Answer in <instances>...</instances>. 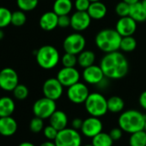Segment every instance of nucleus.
I'll use <instances>...</instances> for the list:
<instances>
[{
	"label": "nucleus",
	"mask_w": 146,
	"mask_h": 146,
	"mask_svg": "<svg viewBox=\"0 0 146 146\" xmlns=\"http://www.w3.org/2000/svg\"><path fill=\"white\" fill-rule=\"evenodd\" d=\"M100 66L108 79H121L129 70V64L123 53L119 51L106 53L101 60Z\"/></svg>",
	"instance_id": "f257e3e1"
},
{
	"label": "nucleus",
	"mask_w": 146,
	"mask_h": 146,
	"mask_svg": "<svg viewBox=\"0 0 146 146\" xmlns=\"http://www.w3.org/2000/svg\"><path fill=\"white\" fill-rule=\"evenodd\" d=\"M146 116L141 112L134 109L123 112L119 119V126L127 133H133L144 129Z\"/></svg>",
	"instance_id": "f03ea898"
},
{
	"label": "nucleus",
	"mask_w": 146,
	"mask_h": 146,
	"mask_svg": "<svg viewBox=\"0 0 146 146\" xmlns=\"http://www.w3.org/2000/svg\"><path fill=\"white\" fill-rule=\"evenodd\" d=\"M121 39L122 36L115 29H104L96 34L95 42L102 52L108 53L119 49Z\"/></svg>",
	"instance_id": "7ed1b4c3"
},
{
	"label": "nucleus",
	"mask_w": 146,
	"mask_h": 146,
	"mask_svg": "<svg viewBox=\"0 0 146 146\" xmlns=\"http://www.w3.org/2000/svg\"><path fill=\"white\" fill-rule=\"evenodd\" d=\"M37 64L45 70H51L57 66L60 60L59 52L56 47L45 45L40 47L35 52Z\"/></svg>",
	"instance_id": "20e7f679"
},
{
	"label": "nucleus",
	"mask_w": 146,
	"mask_h": 146,
	"mask_svg": "<svg viewBox=\"0 0 146 146\" xmlns=\"http://www.w3.org/2000/svg\"><path fill=\"white\" fill-rule=\"evenodd\" d=\"M85 109L90 116L102 117L108 112V100L98 92L90 93L84 102Z\"/></svg>",
	"instance_id": "39448f33"
},
{
	"label": "nucleus",
	"mask_w": 146,
	"mask_h": 146,
	"mask_svg": "<svg viewBox=\"0 0 146 146\" xmlns=\"http://www.w3.org/2000/svg\"><path fill=\"white\" fill-rule=\"evenodd\" d=\"M54 142L56 146H81L82 137L78 130L66 127L58 131Z\"/></svg>",
	"instance_id": "423d86ee"
},
{
	"label": "nucleus",
	"mask_w": 146,
	"mask_h": 146,
	"mask_svg": "<svg viewBox=\"0 0 146 146\" xmlns=\"http://www.w3.org/2000/svg\"><path fill=\"white\" fill-rule=\"evenodd\" d=\"M86 46V40L79 32L70 34L65 37L63 42V48L65 52L78 55Z\"/></svg>",
	"instance_id": "0eeeda50"
},
{
	"label": "nucleus",
	"mask_w": 146,
	"mask_h": 146,
	"mask_svg": "<svg viewBox=\"0 0 146 146\" xmlns=\"http://www.w3.org/2000/svg\"><path fill=\"white\" fill-rule=\"evenodd\" d=\"M57 110L55 101L46 96L38 99L33 105V113L35 116L43 119H49L50 116Z\"/></svg>",
	"instance_id": "6e6552de"
},
{
	"label": "nucleus",
	"mask_w": 146,
	"mask_h": 146,
	"mask_svg": "<svg viewBox=\"0 0 146 146\" xmlns=\"http://www.w3.org/2000/svg\"><path fill=\"white\" fill-rule=\"evenodd\" d=\"M19 84L17 72L11 68L6 67L0 70V89L5 91H13Z\"/></svg>",
	"instance_id": "1a4fd4ad"
},
{
	"label": "nucleus",
	"mask_w": 146,
	"mask_h": 146,
	"mask_svg": "<svg viewBox=\"0 0 146 146\" xmlns=\"http://www.w3.org/2000/svg\"><path fill=\"white\" fill-rule=\"evenodd\" d=\"M90 90L87 85L84 83L78 82L77 84L68 87L66 95L68 99L75 104L84 103L90 95Z\"/></svg>",
	"instance_id": "9d476101"
},
{
	"label": "nucleus",
	"mask_w": 146,
	"mask_h": 146,
	"mask_svg": "<svg viewBox=\"0 0 146 146\" xmlns=\"http://www.w3.org/2000/svg\"><path fill=\"white\" fill-rule=\"evenodd\" d=\"M57 79L64 87H70L79 82L80 73L75 67H64L57 74Z\"/></svg>",
	"instance_id": "9b49d317"
},
{
	"label": "nucleus",
	"mask_w": 146,
	"mask_h": 146,
	"mask_svg": "<svg viewBox=\"0 0 146 146\" xmlns=\"http://www.w3.org/2000/svg\"><path fill=\"white\" fill-rule=\"evenodd\" d=\"M64 86L57 79V78H48L45 81L42 86V92L44 96L53 101L58 100L63 95Z\"/></svg>",
	"instance_id": "f8f14e48"
},
{
	"label": "nucleus",
	"mask_w": 146,
	"mask_h": 146,
	"mask_svg": "<svg viewBox=\"0 0 146 146\" xmlns=\"http://www.w3.org/2000/svg\"><path fill=\"white\" fill-rule=\"evenodd\" d=\"M91 17L87 11H76L70 16V27L76 32L86 30L91 23Z\"/></svg>",
	"instance_id": "ddd939ff"
},
{
	"label": "nucleus",
	"mask_w": 146,
	"mask_h": 146,
	"mask_svg": "<svg viewBox=\"0 0 146 146\" xmlns=\"http://www.w3.org/2000/svg\"><path fill=\"white\" fill-rule=\"evenodd\" d=\"M83 78L85 83L91 85H98L106 77L100 65L92 64L84 69Z\"/></svg>",
	"instance_id": "4468645a"
},
{
	"label": "nucleus",
	"mask_w": 146,
	"mask_h": 146,
	"mask_svg": "<svg viewBox=\"0 0 146 146\" xmlns=\"http://www.w3.org/2000/svg\"><path fill=\"white\" fill-rule=\"evenodd\" d=\"M102 122L98 117L90 116L84 120L81 131L87 137H94L96 135L102 131Z\"/></svg>",
	"instance_id": "2eb2a0df"
},
{
	"label": "nucleus",
	"mask_w": 146,
	"mask_h": 146,
	"mask_svg": "<svg viewBox=\"0 0 146 146\" xmlns=\"http://www.w3.org/2000/svg\"><path fill=\"white\" fill-rule=\"evenodd\" d=\"M137 23L129 16L119 17L116 23L115 29L122 37L131 36L136 32Z\"/></svg>",
	"instance_id": "dca6fc26"
},
{
	"label": "nucleus",
	"mask_w": 146,
	"mask_h": 146,
	"mask_svg": "<svg viewBox=\"0 0 146 146\" xmlns=\"http://www.w3.org/2000/svg\"><path fill=\"white\" fill-rule=\"evenodd\" d=\"M18 128L17 120L11 116L0 117V135L4 137L13 136Z\"/></svg>",
	"instance_id": "f3484780"
},
{
	"label": "nucleus",
	"mask_w": 146,
	"mask_h": 146,
	"mask_svg": "<svg viewBox=\"0 0 146 146\" xmlns=\"http://www.w3.org/2000/svg\"><path fill=\"white\" fill-rule=\"evenodd\" d=\"M58 16L52 11H47L42 14L40 18L39 24L40 29L45 31H52L58 27Z\"/></svg>",
	"instance_id": "a211bd4d"
},
{
	"label": "nucleus",
	"mask_w": 146,
	"mask_h": 146,
	"mask_svg": "<svg viewBox=\"0 0 146 146\" xmlns=\"http://www.w3.org/2000/svg\"><path fill=\"white\" fill-rule=\"evenodd\" d=\"M107 6L101 1L91 2L90 5L87 11L88 14L94 20H101L104 18L107 15Z\"/></svg>",
	"instance_id": "6ab92c4d"
},
{
	"label": "nucleus",
	"mask_w": 146,
	"mask_h": 146,
	"mask_svg": "<svg viewBox=\"0 0 146 146\" xmlns=\"http://www.w3.org/2000/svg\"><path fill=\"white\" fill-rule=\"evenodd\" d=\"M50 125L56 128L58 131L66 128L68 124V117L66 113L61 110H56L49 118Z\"/></svg>",
	"instance_id": "aec40b11"
},
{
	"label": "nucleus",
	"mask_w": 146,
	"mask_h": 146,
	"mask_svg": "<svg viewBox=\"0 0 146 146\" xmlns=\"http://www.w3.org/2000/svg\"><path fill=\"white\" fill-rule=\"evenodd\" d=\"M73 6L74 5L71 0H55L52 5V11L58 16L69 15L72 11Z\"/></svg>",
	"instance_id": "412c9836"
},
{
	"label": "nucleus",
	"mask_w": 146,
	"mask_h": 146,
	"mask_svg": "<svg viewBox=\"0 0 146 146\" xmlns=\"http://www.w3.org/2000/svg\"><path fill=\"white\" fill-rule=\"evenodd\" d=\"M15 108L16 105L12 98L9 96H3L0 98V117L11 116Z\"/></svg>",
	"instance_id": "4be33fe9"
},
{
	"label": "nucleus",
	"mask_w": 146,
	"mask_h": 146,
	"mask_svg": "<svg viewBox=\"0 0 146 146\" xmlns=\"http://www.w3.org/2000/svg\"><path fill=\"white\" fill-rule=\"evenodd\" d=\"M129 17H131L137 23H143L146 21V10L141 2L131 5Z\"/></svg>",
	"instance_id": "5701e85b"
},
{
	"label": "nucleus",
	"mask_w": 146,
	"mask_h": 146,
	"mask_svg": "<svg viewBox=\"0 0 146 146\" xmlns=\"http://www.w3.org/2000/svg\"><path fill=\"white\" fill-rule=\"evenodd\" d=\"M96 61V55L92 51L84 50L78 55V64L84 69L94 64Z\"/></svg>",
	"instance_id": "b1692460"
},
{
	"label": "nucleus",
	"mask_w": 146,
	"mask_h": 146,
	"mask_svg": "<svg viewBox=\"0 0 146 146\" xmlns=\"http://www.w3.org/2000/svg\"><path fill=\"white\" fill-rule=\"evenodd\" d=\"M125 108V102L124 100L117 96H111L108 99V109L109 112L117 113L123 111Z\"/></svg>",
	"instance_id": "393cba45"
},
{
	"label": "nucleus",
	"mask_w": 146,
	"mask_h": 146,
	"mask_svg": "<svg viewBox=\"0 0 146 146\" xmlns=\"http://www.w3.org/2000/svg\"><path fill=\"white\" fill-rule=\"evenodd\" d=\"M113 140L107 132H100L92 137V144L94 146H113Z\"/></svg>",
	"instance_id": "a878e982"
},
{
	"label": "nucleus",
	"mask_w": 146,
	"mask_h": 146,
	"mask_svg": "<svg viewBox=\"0 0 146 146\" xmlns=\"http://www.w3.org/2000/svg\"><path fill=\"white\" fill-rule=\"evenodd\" d=\"M130 146H146V131H138L131 134L129 138Z\"/></svg>",
	"instance_id": "bb28decb"
},
{
	"label": "nucleus",
	"mask_w": 146,
	"mask_h": 146,
	"mask_svg": "<svg viewBox=\"0 0 146 146\" xmlns=\"http://www.w3.org/2000/svg\"><path fill=\"white\" fill-rule=\"evenodd\" d=\"M137 47V40L132 35L122 37L120 41L119 49L125 52H130L136 49Z\"/></svg>",
	"instance_id": "cd10ccee"
},
{
	"label": "nucleus",
	"mask_w": 146,
	"mask_h": 146,
	"mask_svg": "<svg viewBox=\"0 0 146 146\" xmlns=\"http://www.w3.org/2000/svg\"><path fill=\"white\" fill-rule=\"evenodd\" d=\"M12 12L5 7H0V29H4L11 24Z\"/></svg>",
	"instance_id": "c85d7f7f"
},
{
	"label": "nucleus",
	"mask_w": 146,
	"mask_h": 146,
	"mask_svg": "<svg viewBox=\"0 0 146 146\" xmlns=\"http://www.w3.org/2000/svg\"><path fill=\"white\" fill-rule=\"evenodd\" d=\"M39 4V0H17L19 10L27 12L34 11Z\"/></svg>",
	"instance_id": "c756f323"
},
{
	"label": "nucleus",
	"mask_w": 146,
	"mask_h": 146,
	"mask_svg": "<svg viewBox=\"0 0 146 146\" xmlns=\"http://www.w3.org/2000/svg\"><path fill=\"white\" fill-rule=\"evenodd\" d=\"M27 21V17L25 15V12L19 10L12 12L11 16V24L16 27H21L25 24Z\"/></svg>",
	"instance_id": "7c9ffc66"
},
{
	"label": "nucleus",
	"mask_w": 146,
	"mask_h": 146,
	"mask_svg": "<svg viewBox=\"0 0 146 146\" xmlns=\"http://www.w3.org/2000/svg\"><path fill=\"white\" fill-rule=\"evenodd\" d=\"M12 92L14 97L19 101L25 100L29 96V93L28 87L25 86L24 84H20L17 85V87L13 90Z\"/></svg>",
	"instance_id": "2f4dec72"
},
{
	"label": "nucleus",
	"mask_w": 146,
	"mask_h": 146,
	"mask_svg": "<svg viewBox=\"0 0 146 146\" xmlns=\"http://www.w3.org/2000/svg\"><path fill=\"white\" fill-rule=\"evenodd\" d=\"M61 63L64 67H75L78 64V55L65 52L61 58Z\"/></svg>",
	"instance_id": "473e14b6"
},
{
	"label": "nucleus",
	"mask_w": 146,
	"mask_h": 146,
	"mask_svg": "<svg viewBox=\"0 0 146 146\" xmlns=\"http://www.w3.org/2000/svg\"><path fill=\"white\" fill-rule=\"evenodd\" d=\"M43 119L39 118L37 116H35L29 123V129L34 133H38L43 131L44 129V122Z\"/></svg>",
	"instance_id": "72a5a7b5"
},
{
	"label": "nucleus",
	"mask_w": 146,
	"mask_h": 146,
	"mask_svg": "<svg viewBox=\"0 0 146 146\" xmlns=\"http://www.w3.org/2000/svg\"><path fill=\"white\" fill-rule=\"evenodd\" d=\"M130 7H131L130 5H128L127 3H125L122 0L121 2L118 3L117 5L115 6V13L119 17H127L129 16L130 13Z\"/></svg>",
	"instance_id": "f704fd0d"
},
{
	"label": "nucleus",
	"mask_w": 146,
	"mask_h": 146,
	"mask_svg": "<svg viewBox=\"0 0 146 146\" xmlns=\"http://www.w3.org/2000/svg\"><path fill=\"white\" fill-rule=\"evenodd\" d=\"M43 133H44V136L48 139V140H51V141H54L55 138L57 137V135L58 133V131L54 128L52 125H46V127H44L43 129Z\"/></svg>",
	"instance_id": "c9c22d12"
},
{
	"label": "nucleus",
	"mask_w": 146,
	"mask_h": 146,
	"mask_svg": "<svg viewBox=\"0 0 146 146\" xmlns=\"http://www.w3.org/2000/svg\"><path fill=\"white\" fill-rule=\"evenodd\" d=\"M90 3V0H75L74 7L78 11H87Z\"/></svg>",
	"instance_id": "e433bc0d"
},
{
	"label": "nucleus",
	"mask_w": 146,
	"mask_h": 146,
	"mask_svg": "<svg viewBox=\"0 0 146 146\" xmlns=\"http://www.w3.org/2000/svg\"><path fill=\"white\" fill-rule=\"evenodd\" d=\"M70 26V17H69L68 15L58 16V27H60L62 29H66Z\"/></svg>",
	"instance_id": "4c0bfd02"
},
{
	"label": "nucleus",
	"mask_w": 146,
	"mask_h": 146,
	"mask_svg": "<svg viewBox=\"0 0 146 146\" xmlns=\"http://www.w3.org/2000/svg\"><path fill=\"white\" fill-rule=\"evenodd\" d=\"M123 131H124L119 126V127H114L109 131V135L111 136V137L113 138V141H118L122 137Z\"/></svg>",
	"instance_id": "58836bf2"
},
{
	"label": "nucleus",
	"mask_w": 146,
	"mask_h": 146,
	"mask_svg": "<svg viewBox=\"0 0 146 146\" xmlns=\"http://www.w3.org/2000/svg\"><path fill=\"white\" fill-rule=\"evenodd\" d=\"M84 124V120L80 118H75L71 121V127L75 130H81Z\"/></svg>",
	"instance_id": "ea45409f"
},
{
	"label": "nucleus",
	"mask_w": 146,
	"mask_h": 146,
	"mask_svg": "<svg viewBox=\"0 0 146 146\" xmlns=\"http://www.w3.org/2000/svg\"><path fill=\"white\" fill-rule=\"evenodd\" d=\"M138 102H139L141 108H143L144 110H146V90H144L143 92L141 93L139 99H138Z\"/></svg>",
	"instance_id": "a19ab883"
},
{
	"label": "nucleus",
	"mask_w": 146,
	"mask_h": 146,
	"mask_svg": "<svg viewBox=\"0 0 146 146\" xmlns=\"http://www.w3.org/2000/svg\"><path fill=\"white\" fill-rule=\"evenodd\" d=\"M40 146H56L55 144V142L53 141H51V140H48V141H46L44 143H42Z\"/></svg>",
	"instance_id": "79ce46f5"
},
{
	"label": "nucleus",
	"mask_w": 146,
	"mask_h": 146,
	"mask_svg": "<svg viewBox=\"0 0 146 146\" xmlns=\"http://www.w3.org/2000/svg\"><path fill=\"white\" fill-rule=\"evenodd\" d=\"M123 1H125V2L127 3L128 5H134V4H136V3L140 2V0H123Z\"/></svg>",
	"instance_id": "37998d69"
},
{
	"label": "nucleus",
	"mask_w": 146,
	"mask_h": 146,
	"mask_svg": "<svg viewBox=\"0 0 146 146\" xmlns=\"http://www.w3.org/2000/svg\"><path fill=\"white\" fill-rule=\"evenodd\" d=\"M18 146H35V145L34 143H30V142H23Z\"/></svg>",
	"instance_id": "c03bdc74"
},
{
	"label": "nucleus",
	"mask_w": 146,
	"mask_h": 146,
	"mask_svg": "<svg viewBox=\"0 0 146 146\" xmlns=\"http://www.w3.org/2000/svg\"><path fill=\"white\" fill-rule=\"evenodd\" d=\"M4 37H5V33H4V31H3L2 29H0V40H3Z\"/></svg>",
	"instance_id": "a18cd8bd"
},
{
	"label": "nucleus",
	"mask_w": 146,
	"mask_h": 146,
	"mask_svg": "<svg viewBox=\"0 0 146 146\" xmlns=\"http://www.w3.org/2000/svg\"><path fill=\"white\" fill-rule=\"evenodd\" d=\"M140 2L143 5V6L144 7V9L146 10V0H142V1H140Z\"/></svg>",
	"instance_id": "49530a36"
},
{
	"label": "nucleus",
	"mask_w": 146,
	"mask_h": 146,
	"mask_svg": "<svg viewBox=\"0 0 146 146\" xmlns=\"http://www.w3.org/2000/svg\"><path fill=\"white\" fill-rule=\"evenodd\" d=\"M90 2H96V1H101V0H90Z\"/></svg>",
	"instance_id": "de8ad7c7"
},
{
	"label": "nucleus",
	"mask_w": 146,
	"mask_h": 146,
	"mask_svg": "<svg viewBox=\"0 0 146 146\" xmlns=\"http://www.w3.org/2000/svg\"><path fill=\"white\" fill-rule=\"evenodd\" d=\"M145 131H146V121H145V125H144V129H143Z\"/></svg>",
	"instance_id": "09e8293b"
},
{
	"label": "nucleus",
	"mask_w": 146,
	"mask_h": 146,
	"mask_svg": "<svg viewBox=\"0 0 146 146\" xmlns=\"http://www.w3.org/2000/svg\"><path fill=\"white\" fill-rule=\"evenodd\" d=\"M84 146H94V145L91 143V144H86V145H84Z\"/></svg>",
	"instance_id": "8fccbe9b"
}]
</instances>
